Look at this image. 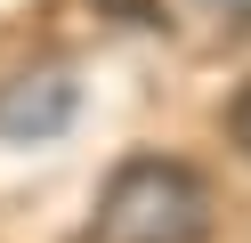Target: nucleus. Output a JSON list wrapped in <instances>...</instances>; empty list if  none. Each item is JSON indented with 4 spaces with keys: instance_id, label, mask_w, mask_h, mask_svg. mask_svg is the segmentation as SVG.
Segmentation results:
<instances>
[{
    "instance_id": "1",
    "label": "nucleus",
    "mask_w": 251,
    "mask_h": 243,
    "mask_svg": "<svg viewBox=\"0 0 251 243\" xmlns=\"http://www.w3.org/2000/svg\"><path fill=\"white\" fill-rule=\"evenodd\" d=\"M211 235V178L178 154H130L105 170L89 243H202Z\"/></svg>"
},
{
    "instance_id": "2",
    "label": "nucleus",
    "mask_w": 251,
    "mask_h": 243,
    "mask_svg": "<svg viewBox=\"0 0 251 243\" xmlns=\"http://www.w3.org/2000/svg\"><path fill=\"white\" fill-rule=\"evenodd\" d=\"M73 113H81V81H73L65 65H25V73L0 81V138H8V146L65 138Z\"/></svg>"
},
{
    "instance_id": "3",
    "label": "nucleus",
    "mask_w": 251,
    "mask_h": 243,
    "mask_svg": "<svg viewBox=\"0 0 251 243\" xmlns=\"http://www.w3.org/2000/svg\"><path fill=\"white\" fill-rule=\"evenodd\" d=\"M186 8L202 25H219V32H251V0H186Z\"/></svg>"
},
{
    "instance_id": "4",
    "label": "nucleus",
    "mask_w": 251,
    "mask_h": 243,
    "mask_svg": "<svg viewBox=\"0 0 251 243\" xmlns=\"http://www.w3.org/2000/svg\"><path fill=\"white\" fill-rule=\"evenodd\" d=\"M227 138H235V154H251V81L227 97Z\"/></svg>"
}]
</instances>
